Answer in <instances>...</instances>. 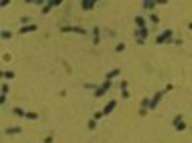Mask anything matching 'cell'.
<instances>
[{
    "label": "cell",
    "mask_w": 192,
    "mask_h": 143,
    "mask_svg": "<svg viewBox=\"0 0 192 143\" xmlns=\"http://www.w3.org/2000/svg\"><path fill=\"white\" fill-rule=\"evenodd\" d=\"M171 36H172V30H165L162 34H159L156 37V43L158 45H162V43H165L168 39H171Z\"/></svg>",
    "instance_id": "cell-1"
},
{
    "label": "cell",
    "mask_w": 192,
    "mask_h": 143,
    "mask_svg": "<svg viewBox=\"0 0 192 143\" xmlns=\"http://www.w3.org/2000/svg\"><path fill=\"white\" fill-rule=\"evenodd\" d=\"M162 95H163V92H156V93H155V96H153L151 104H149V109H155V107H156V104L161 102V99H162Z\"/></svg>",
    "instance_id": "cell-2"
},
{
    "label": "cell",
    "mask_w": 192,
    "mask_h": 143,
    "mask_svg": "<svg viewBox=\"0 0 192 143\" xmlns=\"http://www.w3.org/2000/svg\"><path fill=\"white\" fill-rule=\"evenodd\" d=\"M148 34H149V32H148V29H146V27H142V29L135 30V36H136L138 39H143V40H145L146 37H148Z\"/></svg>",
    "instance_id": "cell-3"
},
{
    "label": "cell",
    "mask_w": 192,
    "mask_h": 143,
    "mask_svg": "<svg viewBox=\"0 0 192 143\" xmlns=\"http://www.w3.org/2000/svg\"><path fill=\"white\" fill-rule=\"evenodd\" d=\"M35 30H37V26H36V24H27V26H22L20 30H19V33L24 34V33H29V32H35Z\"/></svg>",
    "instance_id": "cell-4"
},
{
    "label": "cell",
    "mask_w": 192,
    "mask_h": 143,
    "mask_svg": "<svg viewBox=\"0 0 192 143\" xmlns=\"http://www.w3.org/2000/svg\"><path fill=\"white\" fill-rule=\"evenodd\" d=\"M115 106H116V100H111V102L103 107V114H109L112 110L115 109Z\"/></svg>",
    "instance_id": "cell-5"
},
{
    "label": "cell",
    "mask_w": 192,
    "mask_h": 143,
    "mask_svg": "<svg viewBox=\"0 0 192 143\" xmlns=\"http://www.w3.org/2000/svg\"><path fill=\"white\" fill-rule=\"evenodd\" d=\"M95 3H96L95 0H83L82 1V7H83V10H92Z\"/></svg>",
    "instance_id": "cell-6"
},
{
    "label": "cell",
    "mask_w": 192,
    "mask_h": 143,
    "mask_svg": "<svg viewBox=\"0 0 192 143\" xmlns=\"http://www.w3.org/2000/svg\"><path fill=\"white\" fill-rule=\"evenodd\" d=\"M7 135H16V133H22V127L20 126H13V127H7L6 129Z\"/></svg>",
    "instance_id": "cell-7"
},
{
    "label": "cell",
    "mask_w": 192,
    "mask_h": 143,
    "mask_svg": "<svg viewBox=\"0 0 192 143\" xmlns=\"http://www.w3.org/2000/svg\"><path fill=\"white\" fill-rule=\"evenodd\" d=\"M135 24H136V26H139V29H142V27H145L146 20L142 16H136V17H135Z\"/></svg>",
    "instance_id": "cell-8"
},
{
    "label": "cell",
    "mask_w": 192,
    "mask_h": 143,
    "mask_svg": "<svg viewBox=\"0 0 192 143\" xmlns=\"http://www.w3.org/2000/svg\"><path fill=\"white\" fill-rule=\"evenodd\" d=\"M53 6H55V1H53V0H50V1H47L46 4H45V7L42 9V13H43V14H47V13L50 11V9H52Z\"/></svg>",
    "instance_id": "cell-9"
},
{
    "label": "cell",
    "mask_w": 192,
    "mask_h": 143,
    "mask_svg": "<svg viewBox=\"0 0 192 143\" xmlns=\"http://www.w3.org/2000/svg\"><path fill=\"white\" fill-rule=\"evenodd\" d=\"M118 74H121V69H115V70L109 72V73L106 74V80H112V77H115Z\"/></svg>",
    "instance_id": "cell-10"
},
{
    "label": "cell",
    "mask_w": 192,
    "mask_h": 143,
    "mask_svg": "<svg viewBox=\"0 0 192 143\" xmlns=\"http://www.w3.org/2000/svg\"><path fill=\"white\" fill-rule=\"evenodd\" d=\"M143 7L145 9H155V6H156V1H151V0H145L143 3Z\"/></svg>",
    "instance_id": "cell-11"
},
{
    "label": "cell",
    "mask_w": 192,
    "mask_h": 143,
    "mask_svg": "<svg viewBox=\"0 0 192 143\" xmlns=\"http://www.w3.org/2000/svg\"><path fill=\"white\" fill-rule=\"evenodd\" d=\"M24 117H26V119H29V120H36L37 117H39V114L36 113V112H27Z\"/></svg>",
    "instance_id": "cell-12"
},
{
    "label": "cell",
    "mask_w": 192,
    "mask_h": 143,
    "mask_svg": "<svg viewBox=\"0 0 192 143\" xmlns=\"http://www.w3.org/2000/svg\"><path fill=\"white\" fill-rule=\"evenodd\" d=\"M0 76H1V77H6V79H13V77H14V73H13L12 70H7V72H1Z\"/></svg>",
    "instance_id": "cell-13"
},
{
    "label": "cell",
    "mask_w": 192,
    "mask_h": 143,
    "mask_svg": "<svg viewBox=\"0 0 192 143\" xmlns=\"http://www.w3.org/2000/svg\"><path fill=\"white\" fill-rule=\"evenodd\" d=\"M13 112H14V114H16V116H19V117H23V116H26V113H24V110L22 107H14V109H13Z\"/></svg>",
    "instance_id": "cell-14"
},
{
    "label": "cell",
    "mask_w": 192,
    "mask_h": 143,
    "mask_svg": "<svg viewBox=\"0 0 192 143\" xmlns=\"http://www.w3.org/2000/svg\"><path fill=\"white\" fill-rule=\"evenodd\" d=\"M175 129H176V132H182L186 129V123L185 122H181V123H178V125L175 126Z\"/></svg>",
    "instance_id": "cell-15"
},
{
    "label": "cell",
    "mask_w": 192,
    "mask_h": 143,
    "mask_svg": "<svg viewBox=\"0 0 192 143\" xmlns=\"http://www.w3.org/2000/svg\"><path fill=\"white\" fill-rule=\"evenodd\" d=\"M105 93H106V90H103L102 87H98V89L95 90V97H102Z\"/></svg>",
    "instance_id": "cell-16"
},
{
    "label": "cell",
    "mask_w": 192,
    "mask_h": 143,
    "mask_svg": "<svg viewBox=\"0 0 192 143\" xmlns=\"http://www.w3.org/2000/svg\"><path fill=\"white\" fill-rule=\"evenodd\" d=\"M149 104H151V100H149L148 97H145V99H142V102H140V106H142V107L148 109V107H149Z\"/></svg>",
    "instance_id": "cell-17"
},
{
    "label": "cell",
    "mask_w": 192,
    "mask_h": 143,
    "mask_svg": "<svg viewBox=\"0 0 192 143\" xmlns=\"http://www.w3.org/2000/svg\"><path fill=\"white\" fill-rule=\"evenodd\" d=\"M72 32H75V33H80V34H86V30L82 27H77V26H75V27H72Z\"/></svg>",
    "instance_id": "cell-18"
},
{
    "label": "cell",
    "mask_w": 192,
    "mask_h": 143,
    "mask_svg": "<svg viewBox=\"0 0 192 143\" xmlns=\"http://www.w3.org/2000/svg\"><path fill=\"white\" fill-rule=\"evenodd\" d=\"M1 39H12V32L3 30V32H1Z\"/></svg>",
    "instance_id": "cell-19"
},
{
    "label": "cell",
    "mask_w": 192,
    "mask_h": 143,
    "mask_svg": "<svg viewBox=\"0 0 192 143\" xmlns=\"http://www.w3.org/2000/svg\"><path fill=\"white\" fill-rule=\"evenodd\" d=\"M111 86H112V82H111V80H105V83L100 86V87H102L103 90H109V87H111Z\"/></svg>",
    "instance_id": "cell-20"
},
{
    "label": "cell",
    "mask_w": 192,
    "mask_h": 143,
    "mask_svg": "<svg viewBox=\"0 0 192 143\" xmlns=\"http://www.w3.org/2000/svg\"><path fill=\"white\" fill-rule=\"evenodd\" d=\"M125 47H126V46L123 45V43H119V45L116 46V49H115V51H116V53H121V51H123V50H125Z\"/></svg>",
    "instance_id": "cell-21"
},
{
    "label": "cell",
    "mask_w": 192,
    "mask_h": 143,
    "mask_svg": "<svg viewBox=\"0 0 192 143\" xmlns=\"http://www.w3.org/2000/svg\"><path fill=\"white\" fill-rule=\"evenodd\" d=\"M87 126H89V129H90V130H93V129L96 127V120H95V119L89 120V123H87Z\"/></svg>",
    "instance_id": "cell-22"
},
{
    "label": "cell",
    "mask_w": 192,
    "mask_h": 143,
    "mask_svg": "<svg viewBox=\"0 0 192 143\" xmlns=\"http://www.w3.org/2000/svg\"><path fill=\"white\" fill-rule=\"evenodd\" d=\"M7 92H9V85L3 83L1 85V95H7Z\"/></svg>",
    "instance_id": "cell-23"
},
{
    "label": "cell",
    "mask_w": 192,
    "mask_h": 143,
    "mask_svg": "<svg viewBox=\"0 0 192 143\" xmlns=\"http://www.w3.org/2000/svg\"><path fill=\"white\" fill-rule=\"evenodd\" d=\"M181 122H182V114H178V116L174 119V122H172V123H174V126H176L178 123H181Z\"/></svg>",
    "instance_id": "cell-24"
},
{
    "label": "cell",
    "mask_w": 192,
    "mask_h": 143,
    "mask_svg": "<svg viewBox=\"0 0 192 143\" xmlns=\"http://www.w3.org/2000/svg\"><path fill=\"white\" fill-rule=\"evenodd\" d=\"M102 116H103V112H96V113L93 114V119L99 120V119H102Z\"/></svg>",
    "instance_id": "cell-25"
},
{
    "label": "cell",
    "mask_w": 192,
    "mask_h": 143,
    "mask_svg": "<svg viewBox=\"0 0 192 143\" xmlns=\"http://www.w3.org/2000/svg\"><path fill=\"white\" fill-rule=\"evenodd\" d=\"M60 32H62V33H67V32H72V27H70V26H63V27L60 29Z\"/></svg>",
    "instance_id": "cell-26"
},
{
    "label": "cell",
    "mask_w": 192,
    "mask_h": 143,
    "mask_svg": "<svg viewBox=\"0 0 192 143\" xmlns=\"http://www.w3.org/2000/svg\"><path fill=\"white\" fill-rule=\"evenodd\" d=\"M121 89H122V90H126V89H128V82H126V80H123L122 83H121Z\"/></svg>",
    "instance_id": "cell-27"
},
{
    "label": "cell",
    "mask_w": 192,
    "mask_h": 143,
    "mask_svg": "<svg viewBox=\"0 0 192 143\" xmlns=\"http://www.w3.org/2000/svg\"><path fill=\"white\" fill-rule=\"evenodd\" d=\"M149 19H151V20H152L153 23H158V22H159V17H158L156 14H152V16L149 17Z\"/></svg>",
    "instance_id": "cell-28"
},
{
    "label": "cell",
    "mask_w": 192,
    "mask_h": 143,
    "mask_svg": "<svg viewBox=\"0 0 192 143\" xmlns=\"http://www.w3.org/2000/svg\"><path fill=\"white\" fill-rule=\"evenodd\" d=\"M122 97L123 99H129V92L128 90H122Z\"/></svg>",
    "instance_id": "cell-29"
},
{
    "label": "cell",
    "mask_w": 192,
    "mask_h": 143,
    "mask_svg": "<svg viewBox=\"0 0 192 143\" xmlns=\"http://www.w3.org/2000/svg\"><path fill=\"white\" fill-rule=\"evenodd\" d=\"M93 34H95V37H96V36H99V27H98V26H95V27H93Z\"/></svg>",
    "instance_id": "cell-30"
},
{
    "label": "cell",
    "mask_w": 192,
    "mask_h": 143,
    "mask_svg": "<svg viewBox=\"0 0 192 143\" xmlns=\"http://www.w3.org/2000/svg\"><path fill=\"white\" fill-rule=\"evenodd\" d=\"M4 102H6V95H1V96H0V103L4 104Z\"/></svg>",
    "instance_id": "cell-31"
},
{
    "label": "cell",
    "mask_w": 192,
    "mask_h": 143,
    "mask_svg": "<svg viewBox=\"0 0 192 143\" xmlns=\"http://www.w3.org/2000/svg\"><path fill=\"white\" fill-rule=\"evenodd\" d=\"M139 114H140V116H145V114H146V109H145V107H140Z\"/></svg>",
    "instance_id": "cell-32"
},
{
    "label": "cell",
    "mask_w": 192,
    "mask_h": 143,
    "mask_svg": "<svg viewBox=\"0 0 192 143\" xmlns=\"http://www.w3.org/2000/svg\"><path fill=\"white\" fill-rule=\"evenodd\" d=\"M85 87L86 89H98V86H95V85H85Z\"/></svg>",
    "instance_id": "cell-33"
},
{
    "label": "cell",
    "mask_w": 192,
    "mask_h": 143,
    "mask_svg": "<svg viewBox=\"0 0 192 143\" xmlns=\"http://www.w3.org/2000/svg\"><path fill=\"white\" fill-rule=\"evenodd\" d=\"M99 36H96V37H95V39H93V45H99Z\"/></svg>",
    "instance_id": "cell-34"
},
{
    "label": "cell",
    "mask_w": 192,
    "mask_h": 143,
    "mask_svg": "<svg viewBox=\"0 0 192 143\" xmlns=\"http://www.w3.org/2000/svg\"><path fill=\"white\" fill-rule=\"evenodd\" d=\"M10 4V0H6V1H1V7H4V6Z\"/></svg>",
    "instance_id": "cell-35"
},
{
    "label": "cell",
    "mask_w": 192,
    "mask_h": 143,
    "mask_svg": "<svg viewBox=\"0 0 192 143\" xmlns=\"http://www.w3.org/2000/svg\"><path fill=\"white\" fill-rule=\"evenodd\" d=\"M20 22H22V23H27V22H29V17H22V19H20Z\"/></svg>",
    "instance_id": "cell-36"
},
{
    "label": "cell",
    "mask_w": 192,
    "mask_h": 143,
    "mask_svg": "<svg viewBox=\"0 0 192 143\" xmlns=\"http://www.w3.org/2000/svg\"><path fill=\"white\" fill-rule=\"evenodd\" d=\"M52 140H53V139L49 136V137H46V139H45V143H52Z\"/></svg>",
    "instance_id": "cell-37"
},
{
    "label": "cell",
    "mask_w": 192,
    "mask_h": 143,
    "mask_svg": "<svg viewBox=\"0 0 192 143\" xmlns=\"http://www.w3.org/2000/svg\"><path fill=\"white\" fill-rule=\"evenodd\" d=\"M55 1V6H60L62 4V0H53Z\"/></svg>",
    "instance_id": "cell-38"
},
{
    "label": "cell",
    "mask_w": 192,
    "mask_h": 143,
    "mask_svg": "<svg viewBox=\"0 0 192 143\" xmlns=\"http://www.w3.org/2000/svg\"><path fill=\"white\" fill-rule=\"evenodd\" d=\"M136 42H138V45H143V43H145V42H143V39H138Z\"/></svg>",
    "instance_id": "cell-39"
},
{
    "label": "cell",
    "mask_w": 192,
    "mask_h": 143,
    "mask_svg": "<svg viewBox=\"0 0 192 143\" xmlns=\"http://www.w3.org/2000/svg\"><path fill=\"white\" fill-rule=\"evenodd\" d=\"M172 89H174V86H172V85H168V86H166V90H172Z\"/></svg>",
    "instance_id": "cell-40"
},
{
    "label": "cell",
    "mask_w": 192,
    "mask_h": 143,
    "mask_svg": "<svg viewBox=\"0 0 192 143\" xmlns=\"http://www.w3.org/2000/svg\"><path fill=\"white\" fill-rule=\"evenodd\" d=\"M188 27H189V29L192 30V23H189V24H188Z\"/></svg>",
    "instance_id": "cell-41"
}]
</instances>
